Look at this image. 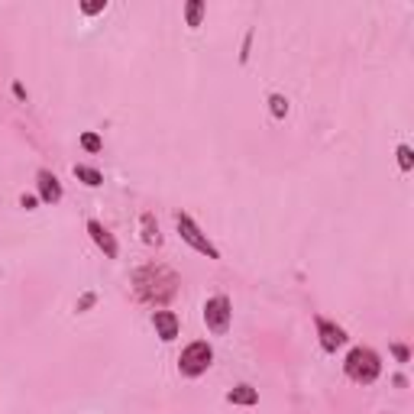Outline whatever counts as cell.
<instances>
[{
    "label": "cell",
    "instance_id": "obj_1",
    "mask_svg": "<svg viewBox=\"0 0 414 414\" xmlns=\"http://www.w3.org/2000/svg\"><path fill=\"white\" fill-rule=\"evenodd\" d=\"M133 291L143 304H152L159 311L178 295V272L162 262H149L133 272Z\"/></svg>",
    "mask_w": 414,
    "mask_h": 414
},
{
    "label": "cell",
    "instance_id": "obj_2",
    "mask_svg": "<svg viewBox=\"0 0 414 414\" xmlns=\"http://www.w3.org/2000/svg\"><path fill=\"white\" fill-rule=\"evenodd\" d=\"M343 372H346V379L356 382V385H372L382 376V359L369 346H353L343 359Z\"/></svg>",
    "mask_w": 414,
    "mask_h": 414
},
{
    "label": "cell",
    "instance_id": "obj_3",
    "mask_svg": "<svg viewBox=\"0 0 414 414\" xmlns=\"http://www.w3.org/2000/svg\"><path fill=\"white\" fill-rule=\"evenodd\" d=\"M214 366V346L207 340H195L182 350L178 356V372H182V379H197L204 372Z\"/></svg>",
    "mask_w": 414,
    "mask_h": 414
},
{
    "label": "cell",
    "instance_id": "obj_4",
    "mask_svg": "<svg viewBox=\"0 0 414 414\" xmlns=\"http://www.w3.org/2000/svg\"><path fill=\"white\" fill-rule=\"evenodd\" d=\"M175 227H178V237H182L185 243L195 249V253L207 256V259H220V249L211 243V239H207V233H204L201 227L188 217V214H175Z\"/></svg>",
    "mask_w": 414,
    "mask_h": 414
},
{
    "label": "cell",
    "instance_id": "obj_5",
    "mask_svg": "<svg viewBox=\"0 0 414 414\" xmlns=\"http://www.w3.org/2000/svg\"><path fill=\"white\" fill-rule=\"evenodd\" d=\"M204 324H207V330H211L214 337H224L227 330H230L233 324V304L227 295H214L204 301Z\"/></svg>",
    "mask_w": 414,
    "mask_h": 414
},
{
    "label": "cell",
    "instance_id": "obj_6",
    "mask_svg": "<svg viewBox=\"0 0 414 414\" xmlns=\"http://www.w3.org/2000/svg\"><path fill=\"white\" fill-rule=\"evenodd\" d=\"M314 327H317V343H321L324 353H337L340 346L350 340V337H346V330L340 327V324L327 321V317H321V314L314 317Z\"/></svg>",
    "mask_w": 414,
    "mask_h": 414
},
{
    "label": "cell",
    "instance_id": "obj_7",
    "mask_svg": "<svg viewBox=\"0 0 414 414\" xmlns=\"http://www.w3.org/2000/svg\"><path fill=\"white\" fill-rule=\"evenodd\" d=\"M36 191H39V201H43V204H58V201H62V195H65L58 175H56V172H49V169L36 172Z\"/></svg>",
    "mask_w": 414,
    "mask_h": 414
},
{
    "label": "cell",
    "instance_id": "obj_8",
    "mask_svg": "<svg viewBox=\"0 0 414 414\" xmlns=\"http://www.w3.org/2000/svg\"><path fill=\"white\" fill-rule=\"evenodd\" d=\"M152 327H155V337L165 340V343H172V340L178 337V330H182V324H178V314L175 311H152Z\"/></svg>",
    "mask_w": 414,
    "mask_h": 414
},
{
    "label": "cell",
    "instance_id": "obj_9",
    "mask_svg": "<svg viewBox=\"0 0 414 414\" xmlns=\"http://www.w3.org/2000/svg\"><path fill=\"white\" fill-rule=\"evenodd\" d=\"M88 233H91V239L98 243V249L107 256V259H117V256H120V246H117V239H113V233L107 230L100 220H94V217L88 220Z\"/></svg>",
    "mask_w": 414,
    "mask_h": 414
},
{
    "label": "cell",
    "instance_id": "obj_10",
    "mask_svg": "<svg viewBox=\"0 0 414 414\" xmlns=\"http://www.w3.org/2000/svg\"><path fill=\"white\" fill-rule=\"evenodd\" d=\"M227 405H239V408L259 405V388H253L249 382H239L237 388H230V392H227Z\"/></svg>",
    "mask_w": 414,
    "mask_h": 414
},
{
    "label": "cell",
    "instance_id": "obj_11",
    "mask_svg": "<svg viewBox=\"0 0 414 414\" xmlns=\"http://www.w3.org/2000/svg\"><path fill=\"white\" fill-rule=\"evenodd\" d=\"M140 230H143V243L146 246H159L162 243V233H159V224H155V214H143L140 217Z\"/></svg>",
    "mask_w": 414,
    "mask_h": 414
},
{
    "label": "cell",
    "instance_id": "obj_12",
    "mask_svg": "<svg viewBox=\"0 0 414 414\" xmlns=\"http://www.w3.org/2000/svg\"><path fill=\"white\" fill-rule=\"evenodd\" d=\"M204 14H207V4H204V0H188V4H185V26L197 29L204 23Z\"/></svg>",
    "mask_w": 414,
    "mask_h": 414
},
{
    "label": "cell",
    "instance_id": "obj_13",
    "mask_svg": "<svg viewBox=\"0 0 414 414\" xmlns=\"http://www.w3.org/2000/svg\"><path fill=\"white\" fill-rule=\"evenodd\" d=\"M71 172H75V178L81 185H88V188H100V185H104V175H100L94 165H75Z\"/></svg>",
    "mask_w": 414,
    "mask_h": 414
},
{
    "label": "cell",
    "instance_id": "obj_14",
    "mask_svg": "<svg viewBox=\"0 0 414 414\" xmlns=\"http://www.w3.org/2000/svg\"><path fill=\"white\" fill-rule=\"evenodd\" d=\"M269 113H272L275 120L288 117V98L285 94H269Z\"/></svg>",
    "mask_w": 414,
    "mask_h": 414
},
{
    "label": "cell",
    "instance_id": "obj_15",
    "mask_svg": "<svg viewBox=\"0 0 414 414\" xmlns=\"http://www.w3.org/2000/svg\"><path fill=\"white\" fill-rule=\"evenodd\" d=\"M395 155H398V169H401V172H405V175H408V172L414 169V149L408 146V143H401V146L395 149Z\"/></svg>",
    "mask_w": 414,
    "mask_h": 414
},
{
    "label": "cell",
    "instance_id": "obj_16",
    "mask_svg": "<svg viewBox=\"0 0 414 414\" xmlns=\"http://www.w3.org/2000/svg\"><path fill=\"white\" fill-rule=\"evenodd\" d=\"M78 10H81L85 16H98V14H104V10H107V0H81Z\"/></svg>",
    "mask_w": 414,
    "mask_h": 414
},
{
    "label": "cell",
    "instance_id": "obj_17",
    "mask_svg": "<svg viewBox=\"0 0 414 414\" xmlns=\"http://www.w3.org/2000/svg\"><path fill=\"white\" fill-rule=\"evenodd\" d=\"M81 149H88V152H100V149H104V140H100L98 133H81Z\"/></svg>",
    "mask_w": 414,
    "mask_h": 414
},
{
    "label": "cell",
    "instance_id": "obj_18",
    "mask_svg": "<svg viewBox=\"0 0 414 414\" xmlns=\"http://www.w3.org/2000/svg\"><path fill=\"white\" fill-rule=\"evenodd\" d=\"M249 52H253V29H246V36H243V46H239V65L249 62Z\"/></svg>",
    "mask_w": 414,
    "mask_h": 414
},
{
    "label": "cell",
    "instance_id": "obj_19",
    "mask_svg": "<svg viewBox=\"0 0 414 414\" xmlns=\"http://www.w3.org/2000/svg\"><path fill=\"white\" fill-rule=\"evenodd\" d=\"M94 304H98V295H94V291H85V295L78 298V304H75V311L78 314H81V311H91Z\"/></svg>",
    "mask_w": 414,
    "mask_h": 414
},
{
    "label": "cell",
    "instance_id": "obj_20",
    "mask_svg": "<svg viewBox=\"0 0 414 414\" xmlns=\"http://www.w3.org/2000/svg\"><path fill=\"white\" fill-rule=\"evenodd\" d=\"M388 350H392V356L398 359L401 366H405V363H411V350H408L405 343H392V346H388Z\"/></svg>",
    "mask_w": 414,
    "mask_h": 414
},
{
    "label": "cell",
    "instance_id": "obj_21",
    "mask_svg": "<svg viewBox=\"0 0 414 414\" xmlns=\"http://www.w3.org/2000/svg\"><path fill=\"white\" fill-rule=\"evenodd\" d=\"M20 207L36 211V207H39V195H20Z\"/></svg>",
    "mask_w": 414,
    "mask_h": 414
},
{
    "label": "cell",
    "instance_id": "obj_22",
    "mask_svg": "<svg viewBox=\"0 0 414 414\" xmlns=\"http://www.w3.org/2000/svg\"><path fill=\"white\" fill-rule=\"evenodd\" d=\"M14 98L16 100H26V88H23L20 81H14Z\"/></svg>",
    "mask_w": 414,
    "mask_h": 414
}]
</instances>
